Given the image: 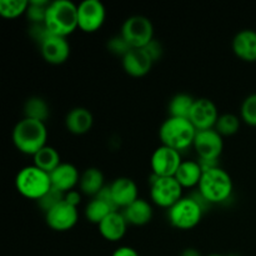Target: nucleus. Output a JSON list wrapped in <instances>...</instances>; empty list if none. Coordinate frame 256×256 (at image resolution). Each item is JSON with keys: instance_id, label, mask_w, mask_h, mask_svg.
Instances as JSON below:
<instances>
[{"instance_id": "8", "label": "nucleus", "mask_w": 256, "mask_h": 256, "mask_svg": "<svg viewBox=\"0 0 256 256\" xmlns=\"http://www.w3.org/2000/svg\"><path fill=\"white\" fill-rule=\"evenodd\" d=\"M182 188L174 176L158 178L152 175L150 182V199L156 206L168 209L174 206L182 198Z\"/></svg>"}, {"instance_id": "25", "label": "nucleus", "mask_w": 256, "mask_h": 256, "mask_svg": "<svg viewBox=\"0 0 256 256\" xmlns=\"http://www.w3.org/2000/svg\"><path fill=\"white\" fill-rule=\"evenodd\" d=\"M114 212H118V210H115L106 202L102 200L100 198H92L85 208V218L92 224L99 225L108 215Z\"/></svg>"}, {"instance_id": "34", "label": "nucleus", "mask_w": 256, "mask_h": 256, "mask_svg": "<svg viewBox=\"0 0 256 256\" xmlns=\"http://www.w3.org/2000/svg\"><path fill=\"white\" fill-rule=\"evenodd\" d=\"M145 52L149 55L150 59L152 60V62H158L160 58L162 56V42H159V40L154 39L152 42H150L144 48Z\"/></svg>"}, {"instance_id": "27", "label": "nucleus", "mask_w": 256, "mask_h": 256, "mask_svg": "<svg viewBox=\"0 0 256 256\" xmlns=\"http://www.w3.org/2000/svg\"><path fill=\"white\" fill-rule=\"evenodd\" d=\"M50 116L49 105L40 96H32L24 104V118L45 122Z\"/></svg>"}, {"instance_id": "2", "label": "nucleus", "mask_w": 256, "mask_h": 256, "mask_svg": "<svg viewBox=\"0 0 256 256\" xmlns=\"http://www.w3.org/2000/svg\"><path fill=\"white\" fill-rule=\"evenodd\" d=\"M234 184L229 172L216 166L204 170L198 186V192L208 204H222L232 194Z\"/></svg>"}, {"instance_id": "13", "label": "nucleus", "mask_w": 256, "mask_h": 256, "mask_svg": "<svg viewBox=\"0 0 256 256\" xmlns=\"http://www.w3.org/2000/svg\"><path fill=\"white\" fill-rule=\"evenodd\" d=\"M219 116L218 108L212 100L208 98H199L195 99L189 120L198 132H202V130L214 129Z\"/></svg>"}, {"instance_id": "10", "label": "nucleus", "mask_w": 256, "mask_h": 256, "mask_svg": "<svg viewBox=\"0 0 256 256\" xmlns=\"http://www.w3.org/2000/svg\"><path fill=\"white\" fill-rule=\"evenodd\" d=\"M106 10L99 0H84L78 5V29L84 32H98L104 25Z\"/></svg>"}, {"instance_id": "12", "label": "nucleus", "mask_w": 256, "mask_h": 256, "mask_svg": "<svg viewBox=\"0 0 256 256\" xmlns=\"http://www.w3.org/2000/svg\"><path fill=\"white\" fill-rule=\"evenodd\" d=\"M78 220H79L78 208L72 206L65 200L45 212V222L48 226L54 232H69L78 224Z\"/></svg>"}, {"instance_id": "28", "label": "nucleus", "mask_w": 256, "mask_h": 256, "mask_svg": "<svg viewBox=\"0 0 256 256\" xmlns=\"http://www.w3.org/2000/svg\"><path fill=\"white\" fill-rule=\"evenodd\" d=\"M29 2L28 0H2L0 2V16L4 19H16L26 14Z\"/></svg>"}, {"instance_id": "15", "label": "nucleus", "mask_w": 256, "mask_h": 256, "mask_svg": "<svg viewBox=\"0 0 256 256\" xmlns=\"http://www.w3.org/2000/svg\"><path fill=\"white\" fill-rule=\"evenodd\" d=\"M112 202L118 209H122L132 205L139 199V190L135 182L130 178H118L109 185Z\"/></svg>"}, {"instance_id": "9", "label": "nucleus", "mask_w": 256, "mask_h": 256, "mask_svg": "<svg viewBox=\"0 0 256 256\" xmlns=\"http://www.w3.org/2000/svg\"><path fill=\"white\" fill-rule=\"evenodd\" d=\"M192 148L196 152L200 162H219L224 150V140L215 129L202 130L196 132Z\"/></svg>"}, {"instance_id": "37", "label": "nucleus", "mask_w": 256, "mask_h": 256, "mask_svg": "<svg viewBox=\"0 0 256 256\" xmlns=\"http://www.w3.org/2000/svg\"><path fill=\"white\" fill-rule=\"evenodd\" d=\"M180 256H202L200 254V252H198L196 249H194V248H188V249H185L184 252L180 254Z\"/></svg>"}, {"instance_id": "17", "label": "nucleus", "mask_w": 256, "mask_h": 256, "mask_svg": "<svg viewBox=\"0 0 256 256\" xmlns=\"http://www.w3.org/2000/svg\"><path fill=\"white\" fill-rule=\"evenodd\" d=\"M122 69L132 78H142L149 74L152 68V60L144 49H132L122 59Z\"/></svg>"}, {"instance_id": "24", "label": "nucleus", "mask_w": 256, "mask_h": 256, "mask_svg": "<svg viewBox=\"0 0 256 256\" xmlns=\"http://www.w3.org/2000/svg\"><path fill=\"white\" fill-rule=\"evenodd\" d=\"M60 164H62L60 154L55 148L49 146V145L42 148L32 156V165H35L48 174H52Z\"/></svg>"}, {"instance_id": "21", "label": "nucleus", "mask_w": 256, "mask_h": 256, "mask_svg": "<svg viewBox=\"0 0 256 256\" xmlns=\"http://www.w3.org/2000/svg\"><path fill=\"white\" fill-rule=\"evenodd\" d=\"M122 215L126 219L128 224L132 226H144L149 224L152 219V205L148 200L139 199L122 210Z\"/></svg>"}, {"instance_id": "14", "label": "nucleus", "mask_w": 256, "mask_h": 256, "mask_svg": "<svg viewBox=\"0 0 256 256\" xmlns=\"http://www.w3.org/2000/svg\"><path fill=\"white\" fill-rule=\"evenodd\" d=\"M42 59L52 65L64 64L70 56V44L66 38L49 35L40 44Z\"/></svg>"}, {"instance_id": "30", "label": "nucleus", "mask_w": 256, "mask_h": 256, "mask_svg": "<svg viewBox=\"0 0 256 256\" xmlns=\"http://www.w3.org/2000/svg\"><path fill=\"white\" fill-rule=\"evenodd\" d=\"M49 4L48 0H30L25 16L32 24H44Z\"/></svg>"}, {"instance_id": "26", "label": "nucleus", "mask_w": 256, "mask_h": 256, "mask_svg": "<svg viewBox=\"0 0 256 256\" xmlns=\"http://www.w3.org/2000/svg\"><path fill=\"white\" fill-rule=\"evenodd\" d=\"M195 99L189 94H176L169 102V116L189 119Z\"/></svg>"}, {"instance_id": "38", "label": "nucleus", "mask_w": 256, "mask_h": 256, "mask_svg": "<svg viewBox=\"0 0 256 256\" xmlns=\"http://www.w3.org/2000/svg\"><path fill=\"white\" fill-rule=\"evenodd\" d=\"M208 256H224V255H220V254H212V255H208Z\"/></svg>"}, {"instance_id": "36", "label": "nucleus", "mask_w": 256, "mask_h": 256, "mask_svg": "<svg viewBox=\"0 0 256 256\" xmlns=\"http://www.w3.org/2000/svg\"><path fill=\"white\" fill-rule=\"evenodd\" d=\"M112 256H140L134 248L130 246H119Z\"/></svg>"}, {"instance_id": "31", "label": "nucleus", "mask_w": 256, "mask_h": 256, "mask_svg": "<svg viewBox=\"0 0 256 256\" xmlns=\"http://www.w3.org/2000/svg\"><path fill=\"white\" fill-rule=\"evenodd\" d=\"M240 118L249 126H256V94L245 98L240 108Z\"/></svg>"}, {"instance_id": "23", "label": "nucleus", "mask_w": 256, "mask_h": 256, "mask_svg": "<svg viewBox=\"0 0 256 256\" xmlns=\"http://www.w3.org/2000/svg\"><path fill=\"white\" fill-rule=\"evenodd\" d=\"M104 188V174L98 168H88L80 175L79 190L82 192V194L95 198Z\"/></svg>"}, {"instance_id": "16", "label": "nucleus", "mask_w": 256, "mask_h": 256, "mask_svg": "<svg viewBox=\"0 0 256 256\" xmlns=\"http://www.w3.org/2000/svg\"><path fill=\"white\" fill-rule=\"evenodd\" d=\"M80 172L75 165L70 162H62L54 172L50 174L52 186L58 192L66 194L75 188L79 186Z\"/></svg>"}, {"instance_id": "5", "label": "nucleus", "mask_w": 256, "mask_h": 256, "mask_svg": "<svg viewBox=\"0 0 256 256\" xmlns=\"http://www.w3.org/2000/svg\"><path fill=\"white\" fill-rule=\"evenodd\" d=\"M196 132L198 130L189 119L169 116L160 125L159 138L162 145L182 152L194 145Z\"/></svg>"}, {"instance_id": "3", "label": "nucleus", "mask_w": 256, "mask_h": 256, "mask_svg": "<svg viewBox=\"0 0 256 256\" xmlns=\"http://www.w3.org/2000/svg\"><path fill=\"white\" fill-rule=\"evenodd\" d=\"M44 24L52 35L68 38L78 29V5L70 0L50 2Z\"/></svg>"}, {"instance_id": "11", "label": "nucleus", "mask_w": 256, "mask_h": 256, "mask_svg": "<svg viewBox=\"0 0 256 256\" xmlns=\"http://www.w3.org/2000/svg\"><path fill=\"white\" fill-rule=\"evenodd\" d=\"M182 162V159L180 152L165 145L156 148L150 158L152 172L158 178L175 176Z\"/></svg>"}, {"instance_id": "20", "label": "nucleus", "mask_w": 256, "mask_h": 256, "mask_svg": "<svg viewBox=\"0 0 256 256\" xmlns=\"http://www.w3.org/2000/svg\"><path fill=\"white\" fill-rule=\"evenodd\" d=\"M92 124H94V116L86 108H74L65 116V128L72 135L86 134L92 130Z\"/></svg>"}, {"instance_id": "19", "label": "nucleus", "mask_w": 256, "mask_h": 256, "mask_svg": "<svg viewBox=\"0 0 256 256\" xmlns=\"http://www.w3.org/2000/svg\"><path fill=\"white\" fill-rule=\"evenodd\" d=\"M129 226L126 219L122 212H114L108 215L99 225V232L105 240L112 242H116L122 240L126 234V229Z\"/></svg>"}, {"instance_id": "22", "label": "nucleus", "mask_w": 256, "mask_h": 256, "mask_svg": "<svg viewBox=\"0 0 256 256\" xmlns=\"http://www.w3.org/2000/svg\"><path fill=\"white\" fill-rule=\"evenodd\" d=\"M202 172H204V170H202L199 162L182 160L174 178L182 185V189H192V188L199 186Z\"/></svg>"}, {"instance_id": "35", "label": "nucleus", "mask_w": 256, "mask_h": 256, "mask_svg": "<svg viewBox=\"0 0 256 256\" xmlns=\"http://www.w3.org/2000/svg\"><path fill=\"white\" fill-rule=\"evenodd\" d=\"M82 192L80 190H72V192H66L64 196V200L66 202H69L70 205H72V206H79V204L82 202Z\"/></svg>"}, {"instance_id": "29", "label": "nucleus", "mask_w": 256, "mask_h": 256, "mask_svg": "<svg viewBox=\"0 0 256 256\" xmlns=\"http://www.w3.org/2000/svg\"><path fill=\"white\" fill-rule=\"evenodd\" d=\"M240 124H242V122H240L239 116H236L235 114L226 112V114L220 115L214 129L222 138L232 136V135H235L240 130Z\"/></svg>"}, {"instance_id": "7", "label": "nucleus", "mask_w": 256, "mask_h": 256, "mask_svg": "<svg viewBox=\"0 0 256 256\" xmlns=\"http://www.w3.org/2000/svg\"><path fill=\"white\" fill-rule=\"evenodd\" d=\"M120 35L126 40L132 49H144L154 38L152 20L142 15H132L122 25Z\"/></svg>"}, {"instance_id": "33", "label": "nucleus", "mask_w": 256, "mask_h": 256, "mask_svg": "<svg viewBox=\"0 0 256 256\" xmlns=\"http://www.w3.org/2000/svg\"><path fill=\"white\" fill-rule=\"evenodd\" d=\"M108 49L110 52L115 55H119V56L124 58L128 52L132 50V46L126 42V40L122 36V35H116V36H112V39H109L106 44Z\"/></svg>"}, {"instance_id": "6", "label": "nucleus", "mask_w": 256, "mask_h": 256, "mask_svg": "<svg viewBox=\"0 0 256 256\" xmlns=\"http://www.w3.org/2000/svg\"><path fill=\"white\" fill-rule=\"evenodd\" d=\"M15 188L22 196L39 202L52 186L50 174L35 165H28L22 168L16 174Z\"/></svg>"}, {"instance_id": "4", "label": "nucleus", "mask_w": 256, "mask_h": 256, "mask_svg": "<svg viewBox=\"0 0 256 256\" xmlns=\"http://www.w3.org/2000/svg\"><path fill=\"white\" fill-rule=\"evenodd\" d=\"M208 202L198 192L194 196H182L168 210V220L178 230H192L200 224Z\"/></svg>"}, {"instance_id": "32", "label": "nucleus", "mask_w": 256, "mask_h": 256, "mask_svg": "<svg viewBox=\"0 0 256 256\" xmlns=\"http://www.w3.org/2000/svg\"><path fill=\"white\" fill-rule=\"evenodd\" d=\"M64 196L65 194H62V192H58L54 188H52V189L38 202V204H39V206L46 212H49L50 209H52L54 206H56L59 202H62V200H64Z\"/></svg>"}, {"instance_id": "18", "label": "nucleus", "mask_w": 256, "mask_h": 256, "mask_svg": "<svg viewBox=\"0 0 256 256\" xmlns=\"http://www.w3.org/2000/svg\"><path fill=\"white\" fill-rule=\"evenodd\" d=\"M234 54L246 62H256V32L252 29L240 30L232 42Z\"/></svg>"}, {"instance_id": "1", "label": "nucleus", "mask_w": 256, "mask_h": 256, "mask_svg": "<svg viewBox=\"0 0 256 256\" xmlns=\"http://www.w3.org/2000/svg\"><path fill=\"white\" fill-rule=\"evenodd\" d=\"M15 148L22 154L34 156L39 150L46 146L48 129L45 122L22 118L16 122L12 134Z\"/></svg>"}]
</instances>
